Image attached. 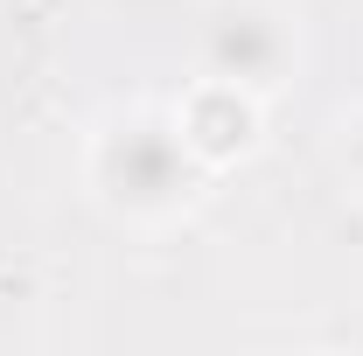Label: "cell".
I'll list each match as a JSON object with an SVG mask.
<instances>
[{"label": "cell", "instance_id": "obj_4", "mask_svg": "<svg viewBox=\"0 0 363 356\" xmlns=\"http://www.w3.org/2000/svg\"><path fill=\"white\" fill-rule=\"evenodd\" d=\"M342 168H350L357 189H363V112H357V119H342Z\"/></svg>", "mask_w": 363, "mask_h": 356}, {"label": "cell", "instance_id": "obj_2", "mask_svg": "<svg viewBox=\"0 0 363 356\" xmlns=\"http://www.w3.org/2000/svg\"><path fill=\"white\" fill-rule=\"evenodd\" d=\"M196 56H203V77L272 91L294 63V35L272 0H210L203 28H196Z\"/></svg>", "mask_w": 363, "mask_h": 356}, {"label": "cell", "instance_id": "obj_1", "mask_svg": "<svg viewBox=\"0 0 363 356\" xmlns=\"http://www.w3.org/2000/svg\"><path fill=\"white\" fill-rule=\"evenodd\" d=\"M196 182H203V168L182 147L175 112H126L91 140V189L119 217H140V223L182 217Z\"/></svg>", "mask_w": 363, "mask_h": 356}, {"label": "cell", "instance_id": "obj_3", "mask_svg": "<svg viewBox=\"0 0 363 356\" xmlns=\"http://www.w3.org/2000/svg\"><path fill=\"white\" fill-rule=\"evenodd\" d=\"M175 133L196 154V168H230L259 147V91L224 84V77H196L189 98L175 105Z\"/></svg>", "mask_w": 363, "mask_h": 356}]
</instances>
